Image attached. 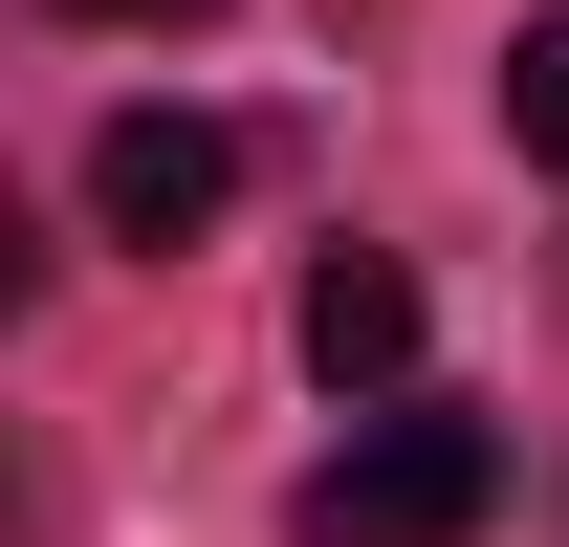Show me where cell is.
Masks as SVG:
<instances>
[{"mask_svg":"<svg viewBox=\"0 0 569 547\" xmlns=\"http://www.w3.org/2000/svg\"><path fill=\"white\" fill-rule=\"evenodd\" d=\"M307 372H329V395H395V372H417V263L329 241V263H307Z\"/></svg>","mask_w":569,"mask_h":547,"instance_id":"cell-3","label":"cell"},{"mask_svg":"<svg viewBox=\"0 0 569 547\" xmlns=\"http://www.w3.org/2000/svg\"><path fill=\"white\" fill-rule=\"evenodd\" d=\"M67 22H219V0H67Z\"/></svg>","mask_w":569,"mask_h":547,"instance_id":"cell-5","label":"cell"},{"mask_svg":"<svg viewBox=\"0 0 569 547\" xmlns=\"http://www.w3.org/2000/svg\"><path fill=\"white\" fill-rule=\"evenodd\" d=\"M503 132L569 176V22H526V44H503Z\"/></svg>","mask_w":569,"mask_h":547,"instance_id":"cell-4","label":"cell"},{"mask_svg":"<svg viewBox=\"0 0 569 547\" xmlns=\"http://www.w3.org/2000/svg\"><path fill=\"white\" fill-rule=\"evenodd\" d=\"M482 504H503V438H482V416H372L351 460L307 481V547H460Z\"/></svg>","mask_w":569,"mask_h":547,"instance_id":"cell-1","label":"cell"},{"mask_svg":"<svg viewBox=\"0 0 569 547\" xmlns=\"http://www.w3.org/2000/svg\"><path fill=\"white\" fill-rule=\"evenodd\" d=\"M219 198H241V132H219V110H110V132H88V219L153 241V263H176Z\"/></svg>","mask_w":569,"mask_h":547,"instance_id":"cell-2","label":"cell"}]
</instances>
